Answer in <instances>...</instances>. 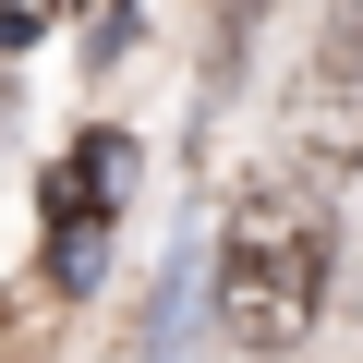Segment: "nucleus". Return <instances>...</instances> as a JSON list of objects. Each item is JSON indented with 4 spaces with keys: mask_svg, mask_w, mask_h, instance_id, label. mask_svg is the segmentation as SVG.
Returning <instances> with one entry per match:
<instances>
[{
    "mask_svg": "<svg viewBox=\"0 0 363 363\" xmlns=\"http://www.w3.org/2000/svg\"><path fill=\"white\" fill-rule=\"evenodd\" d=\"M327 267H339L327 194H303V182H242L230 218H218V327L242 351H303L315 315H327Z\"/></svg>",
    "mask_w": 363,
    "mask_h": 363,
    "instance_id": "obj_1",
    "label": "nucleus"
},
{
    "mask_svg": "<svg viewBox=\"0 0 363 363\" xmlns=\"http://www.w3.org/2000/svg\"><path fill=\"white\" fill-rule=\"evenodd\" d=\"M363 169V85H303L291 121H279V182H303V194H339V182Z\"/></svg>",
    "mask_w": 363,
    "mask_h": 363,
    "instance_id": "obj_3",
    "label": "nucleus"
},
{
    "mask_svg": "<svg viewBox=\"0 0 363 363\" xmlns=\"http://www.w3.org/2000/svg\"><path fill=\"white\" fill-rule=\"evenodd\" d=\"M315 73H327V85H363V0H327V25H315Z\"/></svg>",
    "mask_w": 363,
    "mask_h": 363,
    "instance_id": "obj_4",
    "label": "nucleus"
},
{
    "mask_svg": "<svg viewBox=\"0 0 363 363\" xmlns=\"http://www.w3.org/2000/svg\"><path fill=\"white\" fill-rule=\"evenodd\" d=\"M121 182H133V145L121 133H85L73 157H61V182H49V267L85 291L97 279V206L121 194Z\"/></svg>",
    "mask_w": 363,
    "mask_h": 363,
    "instance_id": "obj_2",
    "label": "nucleus"
}]
</instances>
